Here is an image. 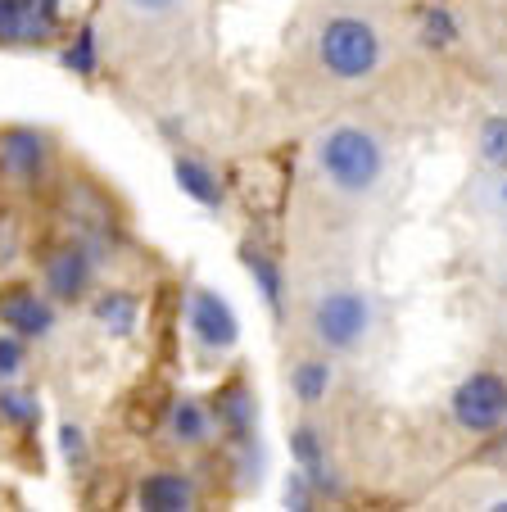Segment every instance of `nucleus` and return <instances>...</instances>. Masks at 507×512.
Masks as SVG:
<instances>
[{
	"label": "nucleus",
	"mask_w": 507,
	"mask_h": 512,
	"mask_svg": "<svg viewBox=\"0 0 507 512\" xmlns=\"http://www.w3.org/2000/svg\"><path fill=\"white\" fill-rule=\"evenodd\" d=\"M317 173L326 177V186H331L335 195L363 200L385 177V150L367 127L340 123L317 141Z\"/></svg>",
	"instance_id": "obj_1"
},
{
	"label": "nucleus",
	"mask_w": 507,
	"mask_h": 512,
	"mask_svg": "<svg viewBox=\"0 0 507 512\" xmlns=\"http://www.w3.org/2000/svg\"><path fill=\"white\" fill-rule=\"evenodd\" d=\"M317 59H322L331 78L358 82L367 73H376V64H381V37L358 14H335V19H326L322 37H317Z\"/></svg>",
	"instance_id": "obj_2"
},
{
	"label": "nucleus",
	"mask_w": 507,
	"mask_h": 512,
	"mask_svg": "<svg viewBox=\"0 0 507 512\" xmlns=\"http://www.w3.org/2000/svg\"><path fill=\"white\" fill-rule=\"evenodd\" d=\"M376 327V304L367 290L358 286H335L317 295L313 304V336L322 340L331 354H349L358 349Z\"/></svg>",
	"instance_id": "obj_3"
},
{
	"label": "nucleus",
	"mask_w": 507,
	"mask_h": 512,
	"mask_svg": "<svg viewBox=\"0 0 507 512\" xmlns=\"http://www.w3.org/2000/svg\"><path fill=\"white\" fill-rule=\"evenodd\" d=\"M453 422L471 435H489L507 422V377L498 372H471L453 390Z\"/></svg>",
	"instance_id": "obj_4"
},
{
	"label": "nucleus",
	"mask_w": 507,
	"mask_h": 512,
	"mask_svg": "<svg viewBox=\"0 0 507 512\" xmlns=\"http://www.w3.org/2000/svg\"><path fill=\"white\" fill-rule=\"evenodd\" d=\"M191 336L200 340L204 349H218V354L236 345L240 322L222 295H213V290H195L191 295Z\"/></svg>",
	"instance_id": "obj_5"
},
{
	"label": "nucleus",
	"mask_w": 507,
	"mask_h": 512,
	"mask_svg": "<svg viewBox=\"0 0 507 512\" xmlns=\"http://www.w3.org/2000/svg\"><path fill=\"white\" fill-rule=\"evenodd\" d=\"M0 322L14 327V336H50V327H55V309L41 300L37 290L14 286V290L0 295Z\"/></svg>",
	"instance_id": "obj_6"
},
{
	"label": "nucleus",
	"mask_w": 507,
	"mask_h": 512,
	"mask_svg": "<svg viewBox=\"0 0 507 512\" xmlns=\"http://www.w3.org/2000/svg\"><path fill=\"white\" fill-rule=\"evenodd\" d=\"M55 28V14L41 0H0V37L5 41H41Z\"/></svg>",
	"instance_id": "obj_7"
},
{
	"label": "nucleus",
	"mask_w": 507,
	"mask_h": 512,
	"mask_svg": "<svg viewBox=\"0 0 507 512\" xmlns=\"http://www.w3.org/2000/svg\"><path fill=\"white\" fill-rule=\"evenodd\" d=\"M87 277H91V259L77 245H68V250L50 254L46 263V286L55 290L59 300H77L82 290H87Z\"/></svg>",
	"instance_id": "obj_8"
},
{
	"label": "nucleus",
	"mask_w": 507,
	"mask_h": 512,
	"mask_svg": "<svg viewBox=\"0 0 507 512\" xmlns=\"http://www.w3.org/2000/svg\"><path fill=\"white\" fill-rule=\"evenodd\" d=\"M141 503L150 512H182V508L195 503V485L177 472H159L141 485Z\"/></svg>",
	"instance_id": "obj_9"
},
{
	"label": "nucleus",
	"mask_w": 507,
	"mask_h": 512,
	"mask_svg": "<svg viewBox=\"0 0 507 512\" xmlns=\"http://www.w3.org/2000/svg\"><path fill=\"white\" fill-rule=\"evenodd\" d=\"M0 159H5L14 173L37 177L41 159H46V136L32 132V127H14V132H5V141H0Z\"/></svg>",
	"instance_id": "obj_10"
},
{
	"label": "nucleus",
	"mask_w": 507,
	"mask_h": 512,
	"mask_svg": "<svg viewBox=\"0 0 507 512\" xmlns=\"http://www.w3.org/2000/svg\"><path fill=\"white\" fill-rule=\"evenodd\" d=\"M177 186H182L195 204H204V209H218L222 204V182L204 164H195V159H177Z\"/></svg>",
	"instance_id": "obj_11"
},
{
	"label": "nucleus",
	"mask_w": 507,
	"mask_h": 512,
	"mask_svg": "<svg viewBox=\"0 0 507 512\" xmlns=\"http://www.w3.org/2000/svg\"><path fill=\"white\" fill-rule=\"evenodd\" d=\"M290 386H295V399L299 404H322L326 390H331V363L326 358H304L295 372H290Z\"/></svg>",
	"instance_id": "obj_12"
},
{
	"label": "nucleus",
	"mask_w": 507,
	"mask_h": 512,
	"mask_svg": "<svg viewBox=\"0 0 507 512\" xmlns=\"http://www.w3.org/2000/svg\"><path fill=\"white\" fill-rule=\"evenodd\" d=\"M218 413H222V422L236 431V440H249V426H254V395H249L245 386L222 390Z\"/></svg>",
	"instance_id": "obj_13"
},
{
	"label": "nucleus",
	"mask_w": 507,
	"mask_h": 512,
	"mask_svg": "<svg viewBox=\"0 0 507 512\" xmlns=\"http://www.w3.org/2000/svg\"><path fill=\"white\" fill-rule=\"evenodd\" d=\"M476 145H480V164L507 173V118L503 114H494V118H485V123H480Z\"/></svg>",
	"instance_id": "obj_14"
},
{
	"label": "nucleus",
	"mask_w": 507,
	"mask_h": 512,
	"mask_svg": "<svg viewBox=\"0 0 507 512\" xmlns=\"http://www.w3.org/2000/svg\"><path fill=\"white\" fill-rule=\"evenodd\" d=\"M295 463L313 485H326V454H322V445H317L313 426H299L295 431Z\"/></svg>",
	"instance_id": "obj_15"
},
{
	"label": "nucleus",
	"mask_w": 507,
	"mask_h": 512,
	"mask_svg": "<svg viewBox=\"0 0 507 512\" xmlns=\"http://www.w3.org/2000/svg\"><path fill=\"white\" fill-rule=\"evenodd\" d=\"M96 318L105 322L109 331H118V336H127V331L136 327V300H132V295H118V290H109L105 300L96 304Z\"/></svg>",
	"instance_id": "obj_16"
},
{
	"label": "nucleus",
	"mask_w": 507,
	"mask_h": 512,
	"mask_svg": "<svg viewBox=\"0 0 507 512\" xmlns=\"http://www.w3.org/2000/svg\"><path fill=\"white\" fill-rule=\"evenodd\" d=\"M173 431H177V440H186V445H200L204 435H209V413H204L195 399H177Z\"/></svg>",
	"instance_id": "obj_17"
},
{
	"label": "nucleus",
	"mask_w": 507,
	"mask_h": 512,
	"mask_svg": "<svg viewBox=\"0 0 507 512\" xmlns=\"http://www.w3.org/2000/svg\"><path fill=\"white\" fill-rule=\"evenodd\" d=\"M245 268L254 272V281H259V290H263V300H268V309L277 313L281 309V272L268 263V254H259V250H245Z\"/></svg>",
	"instance_id": "obj_18"
},
{
	"label": "nucleus",
	"mask_w": 507,
	"mask_h": 512,
	"mask_svg": "<svg viewBox=\"0 0 507 512\" xmlns=\"http://www.w3.org/2000/svg\"><path fill=\"white\" fill-rule=\"evenodd\" d=\"M64 64L73 68V73H96V37H91V28L77 32V41H73V50L64 55Z\"/></svg>",
	"instance_id": "obj_19"
},
{
	"label": "nucleus",
	"mask_w": 507,
	"mask_h": 512,
	"mask_svg": "<svg viewBox=\"0 0 507 512\" xmlns=\"http://www.w3.org/2000/svg\"><path fill=\"white\" fill-rule=\"evenodd\" d=\"M0 417L14 422V426H23V422L37 417V404H32L28 395H19V390H0Z\"/></svg>",
	"instance_id": "obj_20"
},
{
	"label": "nucleus",
	"mask_w": 507,
	"mask_h": 512,
	"mask_svg": "<svg viewBox=\"0 0 507 512\" xmlns=\"http://www.w3.org/2000/svg\"><path fill=\"white\" fill-rule=\"evenodd\" d=\"M23 368V340L19 336H0V381L19 377Z\"/></svg>",
	"instance_id": "obj_21"
},
{
	"label": "nucleus",
	"mask_w": 507,
	"mask_h": 512,
	"mask_svg": "<svg viewBox=\"0 0 507 512\" xmlns=\"http://www.w3.org/2000/svg\"><path fill=\"white\" fill-rule=\"evenodd\" d=\"M421 41H426V46H449V41H453V23H449V14H444V10H431V14H426Z\"/></svg>",
	"instance_id": "obj_22"
},
{
	"label": "nucleus",
	"mask_w": 507,
	"mask_h": 512,
	"mask_svg": "<svg viewBox=\"0 0 507 512\" xmlns=\"http://www.w3.org/2000/svg\"><path fill=\"white\" fill-rule=\"evenodd\" d=\"M127 5L141 14H163V10H173V5H182V0H127Z\"/></svg>",
	"instance_id": "obj_23"
},
{
	"label": "nucleus",
	"mask_w": 507,
	"mask_h": 512,
	"mask_svg": "<svg viewBox=\"0 0 507 512\" xmlns=\"http://www.w3.org/2000/svg\"><path fill=\"white\" fill-rule=\"evenodd\" d=\"M64 449H68V458L82 454V431L77 426H64Z\"/></svg>",
	"instance_id": "obj_24"
},
{
	"label": "nucleus",
	"mask_w": 507,
	"mask_h": 512,
	"mask_svg": "<svg viewBox=\"0 0 507 512\" xmlns=\"http://www.w3.org/2000/svg\"><path fill=\"white\" fill-rule=\"evenodd\" d=\"M498 200H503V204H507V177H503V186H498Z\"/></svg>",
	"instance_id": "obj_25"
},
{
	"label": "nucleus",
	"mask_w": 507,
	"mask_h": 512,
	"mask_svg": "<svg viewBox=\"0 0 507 512\" xmlns=\"http://www.w3.org/2000/svg\"><path fill=\"white\" fill-rule=\"evenodd\" d=\"M41 5H46V10H50V14H55V5H59V0H41Z\"/></svg>",
	"instance_id": "obj_26"
}]
</instances>
